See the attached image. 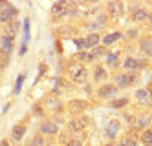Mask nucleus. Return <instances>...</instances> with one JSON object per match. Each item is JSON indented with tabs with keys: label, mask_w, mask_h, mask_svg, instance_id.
Returning a JSON list of instances; mask_svg holds the SVG:
<instances>
[{
	"label": "nucleus",
	"mask_w": 152,
	"mask_h": 146,
	"mask_svg": "<svg viewBox=\"0 0 152 146\" xmlns=\"http://www.w3.org/2000/svg\"><path fill=\"white\" fill-rule=\"evenodd\" d=\"M70 78L75 82V84H84L86 82V77H88V73H86V70H84V66H81V64H77V62H73L72 66H70Z\"/></svg>",
	"instance_id": "f257e3e1"
},
{
	"label": "nucleus",
	"mask_w": 152,
	"mask_h": 146,
	"mask_svg": "<svg viewBox=\"0 0 152 146\" xmlns=\"http://www.w3.org/2000/svg\"><path fill=\"white\" fill-rule=\"evenodd\" d=\"M136 73H117L115 75V78H114V86L117 88V89H125V88H128L132 82H136Z\"/></svg>",
	"instance_id": "f03ea898"
},
{
	"label": "nucleus",
	"mask_w": 152,
	"mask_h": 146,
	"mask_svg": "<svg viewBox=\"0 0 152 146\" xmlns=\"http://www.w3.org/2000/svg\"><path fill=\"white\" fill-rule=\"evenodd\" d=\"M145 66H147L145 60H137V59H134V57H126L125 62H123V68H125L128 73H136L137 70L145 68Z\"/></svg>",
	"instance_id": "7ed1b4c3"
},
{
	"label": "nucleus",
	"mask_w": 152,
	"mask_h": 146,
	"mask_svg": "<svg viewBox=\"0 0 152 146\" xmlns=\"http://www.w3.org/2000/svg\"><path fill=\"white\" fill-rule=\"evenodd\" d=\"M86 126H88V117H84V115L75 117V119L70 122V130H72V131H83Z\"/></svg>",
	"instance_id": "20e7f679"
},
{
	"label": "nucleus",
	"mask_w": 152,
	"mask_h": 146,
	"mask_svg": "<svg viewBox=\"0 0 152 146\" xmlns=\"http://www.w3.org/2000/svg\"><path fill=\"white\" fill-rule=\"evenodd\" d=\"M15 17H17V9L13 6H7L4 11H0V22H4V24H9Z\"/></svg>",
	"instance_id": "39448f33"
},
{
	"label": "nucleus",
	"mask_w": 152,
	"mask_h": 146,
	"mask_svg": "<svg viewBox=\"0 0 152 146\" xmlns=\"http://www.w3.org/2000/svg\"><path fill=\"white\" fill-rule=\"evenodd\" d=\"M119 130H121V122H119L117 119H112L110 122H108V126H106V135L110 139H115Z\"/></svg>",
	"instance_id": "423d86ee"
},
{
	"label": "nucleus",
	"mask_w": 152,
	"mask_h": 146,
	"mask_svg": "<svg viewBox=\"0 0 152 146\" xmlns=\"http://www.w3.org/2000/svg\"><path fill=\"white\" fill-rule=\"evenodd\" d=\"M115 93H117V88H115L114 84H103V86L99 88V92H97V95H99V97H103V99L114 97Z\"/></svg>",
	"instance_id": "0eeeda50"
},
{
	"label": "nucleus",
	"mask_w": 152,
	"mask_h": 146,
	"mask_svg": "<svg viewBox=\"0 0 152 146\" xmlns=\"http://www.w3.org/2000/svg\"><path fill=\"white\" fill-rule=\"evenodd\" d=\"M57 131H59V126L55 124V122L46 121V122L40 124V133H44V135H55Z\"/></svg>",
	"instance_id": "6e6552de"
},
{
	"label": "nucleus",
	"mask_w": 152,
	"mask_h": 146,
	"mask_svg": "<svg viewBox=\"0 0 152 146\" xmlns=\"http://www.w3.org/2000/svg\"><path fill=\"white\" fill-rule=\"evenodd\" d=\"M66 4L68 2H64V0H61V2H57V4H53L51 6V15L53 17H66Z\"/></svg>",
	"instance_id": "1a4fd4ad"
},
{
	"label": "nucleus",
	"mask_w": 152,
	"mask_h": 146,
	"mask_svg": "<svg viewBox=\"0 0 152 146\" xmlns=\"http://www.w3.org/2000/svg\"><path fill=\"white\" fill-rule=\"evenodd\" d=\"M139 49L143 51L147 57H152V38L150 37H143L139 40Z\"/></svg>",
	"instance_id": "9d476101"
},
{
	"label": "nucleus",
	"mask_w": 152,
	"mask_h": 146,
	"mask_svg": "<svg viewBox=\"0 0 152 146\" xmlns=\"http://www.w3.org/2000/svg\"><path fill=\"white\" fill-rule=\"evenodd\" d=\"M24 133H26V124H22V122H20V124H15L13 130H11V139L17 142V141H20L24 137Z\"/></svg>",
	"instance_id": "9b49d317"
},
{
	"label": "nucleus",
	"mask_w": 152,
	"mask_h": 146,
	"mask_svg": "<svg viewBox=\"0 0 152 146\" xmlns=\"http://www.w3.org/2000/svg\"><path fill=\"white\" fill-rule=\"evenodd\" d=\"M0 48H2V51L6 55H9L13 51V38H9L7 35H2L0 37Z\"/></svg>",
	"instance_id": "f8f14e48"
},
{
	"label": "nucleus",
	"mask_w": 152,
	"mask_h": 146,
	"mask_svg": "<svg viewBox=\"0 0 152 146\" xmlns=\"http://www.w3.org/2000/svg\"><path fill=\"white\" fill-rule=\"evenodd\" d=\"M108 11H110L112 17H121L123 11H125V7H123L121 2H108Z\"/></svg>",
	"instance_id": "ddd939ff"
},
{
	"label": "nucleus",
	"mask_w": 152,
	"mask_h": 146,
	"mask_svg": "<svg viewBox=\"0 0 152 146\" xmlns=\"http://www.w3.org/2000/svg\"><path fill=\"white\" fill-rule=\"evenodd\" d=\"M150 124V115H139L134 122V128L137 130H147V126Z\"/></svg>",
	"instance_id": "4468645a"
},
{
	"label": "nucleus",
	"mask_w": 152,
	"mask_h": 146,
	"mask_svg": "<svg viewBox=\"0 0 152 146\" xmlns=\"http://www.w3.org/2000/svg\"><path fill=\"white\" fill-rule=\"evenodd\" d=\"M147 17H148L147 9H143V7H132V20L141 22V20H145Z\"/></svg>",
	"instance_id": "2eb2a0df"
},
{
	"label": "nucleus",
	"mask_w": 152,
	"mask_h": 146,
	"mask_svg": "<svg viewBox=\"0 0 152 146\" xmlns=\"http://www.w3.org/2000/svg\"><path fill=\"white\" fill-rule=\"evenodd\" d=\"M84 44H86V49H88V48L94 49L97 44H99V35H97V33H90V35L84 38Z\"/></svg>",
	"instance_id": "dca6fc26"
},
{
	"label": "nucleus",
	"mask_w": 152,
	"mask_h": 146,
	"mask_svg": "<svg viewBox=\"0 0 152 146\" xmlns=\"http://www.w3.org/2000/svg\"><path fill=\"white\" fill-rule=\"evenodd\" d=\"M136 100H137L139 104H148L150 102L148 92H147V89H137V92H136Z\"/></svg>",
	"instance_id": "f3484780"
},
{
	"label": "nucleus",
	"mask_w": 152,
	"mask_h": 146,
	"mask_svg": "<svg viewBox=\"0 0 152 146\" xmlns=\"http://www.w3.org/2000/svg\"><path fill=\"white\" fill-rule=\"evenodd\" d=\"M139 139H141V144L143 146H152V130H143Z\"/></svg>",
	"instance_id": "a211bd4d"
},
{
	"label": "nucleus",
	"mask_w": 152,
	"mask_h": 146,
	"mask_svg": "<svg viewBox=\"0 0 152 146\" xmlns=\"http://www.w3.org/2000/svg\"><path fill=\"white\" fill-rule=\"evenodd\" d=\"M108 77V73H106V70L103 68V66H95V71H94V78L97 82H101V81H104V78Z\"/></svg>",
	"instance_id": "6ab92c4d"
},
{
	"label": "nucleus",
	"mask_w": 152,
	"mask_h": 146,
	"mask_svg": "<svg viewBox=\"0 0 152 146\" xmlns=\"http://www.w3.org/2000/svg\"><path fill=\"white\" fill-rule=\"evenodd\" d=\"M123 35H121V33H110V35H106L104 38H103V44H104V46H108V44H112V42H115V40H119V38H121Z\"/></svg>",
	"instance_id": "aec40b11"
},
{
	"label": "nucleus",
	"mask_w": 152,
	"mask_h": 146,
	"mask_svg": "<svg viewBox=\"0 0 152 146\" xmlns=\"http://www.w3.org/2000/svg\"><path fill=\"white\" fill-rule=\"evenodd\" d=\"M119 146H137V141L132 135H126V137H123L121 141H119Z\"/></svg>",
	"instance_id": "412c9836"
},
{
	"label": "nucleus",
	"mask_w": 152,
	"mask_h": 146,
	"mask_svg": "<svg viewBox=\"0 0 152 146\" xmlns=\"http://www.w3.org/2000/svg\"><path fill=\"white\" fill-rule=\"evenodd\" d=\"M126 104H128V99H126V97L115 99V100H112V102H110V106H112V108H125Z\"/></svg>",
	"instance_id": "4be33fe9"
},
{
	"label": "nucleus",
	"mask_w": 152,
	"mask_h": 146,
	"mask_svg": "<svg viewBox=\"0 0 152 146\" xmlns=\"http://www.w3.org/2000/svg\"><path fill=\"white\" fill-rule=\"evenodd\" d=\"M17 31H18V26L13 24V22H9V24H7V33H6V35H7L9 38H13V37L17 35Z\"/></svg>",
	"instance_id": "5701e85b"
},
{
	"label": "nucleus",
	"mask_w": 152,
	"mask_h": 146,
	"mask_svg": "<svg viewBox=\"0 0 152 146\" xmlns=\"http://www.w3.org/2000/svg\"><path fill=\"white\" fill-rule=\"evenodd\" d=\"M86 108V102L84 100H73L72 102V110L73 111H81V110H84Z\"/></svg>",
	"instance_id": "b1692460"
},
{
	"label": "nucleus",
	"mask_w": 152,
	"mask_h": 146,
	"mask_svg": "<svg viewBox=\"0 0 152 146\" xmlns=\"http://www.w3.org/2000/svg\"><path fill=\"white\" fill-rule=\"evenodd\" d=\"M28 146H44V137H42V135H35Z\"/></svg>",
	"instance_id": "393cba45"
},
{
	"label": "nucleus",
	"mask_w": 152,
	"mask_h": 146,
	"mask_svg": "<svg viewBox=\"0 0 152 146\" xmlns=\"http://www.w3.org/2000/svg\"><path fill=\"white\" fill-rule=\"evenodd\" d=\"M104 53H106L104 46H95V48H94V51H92V57H94V59H97V57H101V55H104Z\"/></svg>",
	"instance_id": "a878e982"
},
{
	"label": "nucleus",
	"mask_w": 152,
	"mask_h": 146,
	"mask_svg": "<svg viewBox=\"0 0 152 146\" xmlns=\"http://www.w3.org/2000/svg\"><path fill=\"white\" fill-rule=\"evenodd\" d=\"M106 64H108V66H117V53H108Z\"/></svg>",
	"instance_id": "bb28decb"
},
{
	"label": "nucleus",
	"mask_w": 152,
	"mask_h": 146,
	"mask_svg": "<svg viewBox=\"0 0 152 146\" xmlns=\"http://www.w3.org/2000/svg\"><path fill=\"white\" fill-rule=\"evenodd\" d=\"M77 59H81V60H88V62H92V60H95V59L92 57V53H84V51H81V53H77Z\"/></svg>",
	"instance_id": "cd10ccee"
},
{
	"label": "nucleus",
	"mask_w": 152,
	"mask_h": 146,
	"mask_svg": "<svg viewBox=\"0 0 152 146\" xmlns=\"http://www.w3.org/2000/svg\"><path fill=\"white\" fill-rule=\"evenodd\" d=\"M126 35H128L130 38H136V37H137V29H128Z\"/></svg>",
	"instance_id": "c85d7f7f"
},
{
	"label": "nucleus",
	"mask_w": 152,
	"mask_h": 146,
	"mask_svg": "<svg viewBox=\"0 0 152 146\" xmlns=\"http://www.w3.org/2000/svg\"><path fill=\"white\" fill-rule=\"evenodd\" d=\"M64 146H83V144H81V141H70V142H66Z\"/></svg>",
	"instance_id": "c756f323"
},
{
	"label": "nucleus",
	"mask_w": 152,
	"mask_h": 146,
	"mask_svg": "<svg viewBox=\"0 0 152 146\" xmlns=\"http://www.w3.org/2000/svg\"><path fill=\"white\" fill-rule=\"evenodd\" d=\"M22 78H24V77H18V81H17V88H15V92H18V89H20V84H22Z\"/></svg>",
	"instance_id": "7c9ffc66"
},
{
	"label": "nucleus",
	"mask_w": 152,
	"mask_h": 146,
	"mask_svg": "<svg viewBox=\"0 0 152 146\" xmlns=\"http://www.w3.org/2000/svg\"><path fill=\"white\" fill-rule=\"evenodd\" d=\"M7 6H9L7 2H4V0H0V11H4V9H6Z\"/></svg>",
	"instance_id": "2f4dec72"
},
{
	"label": "nucleus",
	"mask_w": 152,
	"mask_h": 146,
	"mask_svg": "<svg viewBox=\"0 0 152 146\" xmlns=\"http://www.w3.org/2000/svg\"><path fill=\"white\" fill-rule=\"evenodd\" d=\"M147 92H148V99H150V102H152V84L148 86V89H147Z\"/></svg>",
	"instance_id": "473e14b6"
},
{
	"label": "nucleus",
	"mask_w": 152,
	"mask_h": 146,
	"mask_svg": "<svg viewBox=\"0 0 152 146\" xmlns=\"http://www.w3.org/2000/svg\"><path fill=\"white\" fill-rule=\"evenodd\" d=\"M0 146H9V142H7V141L4 139V141H0Z\"/></svg>",
	"instance_id": "72a5a7b5"
},
{
	"label": "nucleus",
	"mask_w": 152,
	"mask_h": 146,
	"mask_svg": "<svg viewBox=\"0 0 152 146\" xmlns=\"http://www.w3.org/2000/svg\"><path fill=\"white\" fill-rule=\"evenodd\" d=\"M148 24H150V28H152V13L148 15Z\"/></svg>",
	"instance_id": "f704fd0d"
},
{
	"label": "nucleus",
	"mask_w": 152,
	"mask_h": 146,
	"mask_svg": "<svg viewBox=\"0 0 152 146\" xmlns=\"http://www.w3.org/2000/svg\"><path fill=\"white\" fill-rule=\"evenodd\" d=\"M104 146H114V144H110V142H108V144H104Z\"/></svg>",
	"instance_id": "c9c22d12"
}]
</instances>
